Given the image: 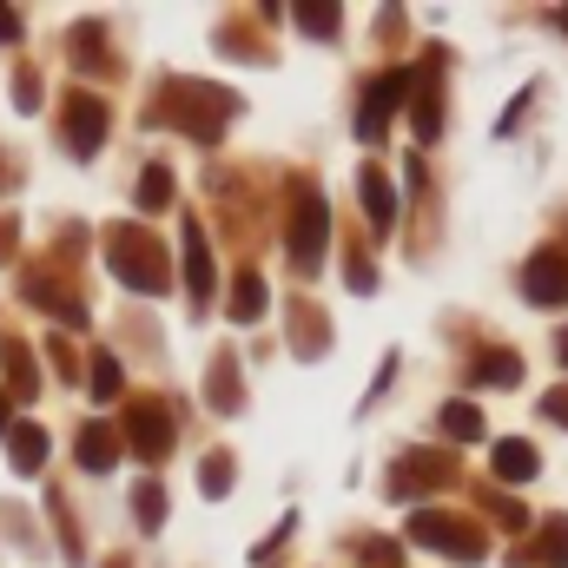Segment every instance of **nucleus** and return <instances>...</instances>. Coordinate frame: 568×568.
<instances>
[{
    "label": "nucleus",
    "mask_w": 568,
    "mask_h": 568,
    "mask_svg": "<svg viewBox=\"0 0 568 568\" xmlns=\"http://www.w3.org/2000/svg\"><path fill=\"white\" fill-rule=\"evenodd\" d=\"M106 258H113V272L133 284V291H165V265H159V245H152L145 232H113Z\"/></svg>",
    "instance_id": "nucleus-1"
},
{
    "label": "nucleus",
    "mask_w": 568,
    "mask_h": 568,
    "mask_svg": "<svg viewBox=\"0 0 568 568\" xmlns=\"http://www.w3.org/2000/svg\"><path fill=\"white\" fill-rule=\"evenodd\" d=\"M100 133H106V106L100 100H67V145L87 159V152H100Z\"/></svg>",
    "instance_id": "nucleus-2"
},
{
    "label": "nucleus",
    "mask_w": 568,
    "mask_h": 568,
    "mask_svg": "<svg viewBox=\"0 0 568 568\" xmlns=\"http://www.w3.org/2000/svg\"><path fill=\"white\" fill-rule=\"evenodd\" d=\"M404 93H410V73H384V80H377V87L364 93V113H357V133H364V140H377V133H384V113H390V106H397Z\"/></svg>",
    "instance_id": "nucleus-3"
},
{
    "label": "nucleus",
    "mask_w": 568,
    "mask_h": 568,
    "mask_svg": "<svg viewBox=\"0 0 568 568\" xmlns=\"http://www.w3.org/2000/svg\"><path fill=\"white\" fill-rule=\"evenodd\" d=\"M523 291L536 297V304H568V258H556V252H542L529 272H523Z\"/></svg>",
    "instance_id": "nucleus-4"
},
{
    "label": "nucleus",
    "mask_w": 568,
    "mask_h": 568,
    "mask_svg": "<svg viewBox=\"0 0 568 568\" xmlns=\"http://www.w3.org/2000/svg\"><path fill=\"white\" fill-rule=\"evenodd\" d=\"M165 443H172L165 410H133V449H140V456H165Z\"/></svg>",
    "instance_id": "nucleus-5"
},
{
    "label": "nucleus",
    "mask_w": 568,
    "mask_h": 568,
    "mask_svg": "<svg viewBox=\"0 0 568 568\" xmlns=\"http://www.w3.org/2000/svg\"><path fill=\"white\" fill-rule=\"evenodd\" d=\"M40 463H47V429L20 424V429H13V469H20V476H33Z\"/></svg>",
    "instance_id": "nucleus-6"
},
{
    "label": "nucleus",
    "mask_w": 568,
    "mask_h": 568,
    "mask_svg": "<svg viewBox=\"0 0 568 568\" xmlns=\"http://www.w3.org/2000/svg\"><path fill=\"white\" fill-rule=\"evenodd\" d=\"M185 272H192V297H205V291H212V252H205L199 225H185Z\"/></svg>",
    "instance_id": "nucleus-7"
},
{
    "label": "nucleus",
    "mask_w": 568,
    "mask_h": 568,
    "mask_svg": "<svg viewBox=\"0 0 568 568\" xmlns=\"http://www.w3.org/2000/svg\"><path fill=\"white\" fill-rule=\"evenodd\" d=\"M324 258V205L311 199L304 205V232H297V265H317Z\"/></svg>",
    "instance_id": "nucleus-8"
},
{
    "label": "nucleus",
    "mask_w": 568,
    "mask_h": 568,
    "mask_svg": "<svg viewBox=\"0 0 568 568\" xmlns=\"http://www.w3.org/2000/svg\"><path fill=\"white\" fill-rule=\"evenodd\" d=\"M113 456H120V443H113V429H80V463L87 469H113Z\"/></svg>",
    "instance_id": "nucleus-9"
},
{
    "label": "nucleus",
    "mask_w": 568,
    "mask_h": 568,
    "mask_svg": "<svg viewBox=\"0 0 568 568\" xmlns=\"http://www.w3.org/2000/svg\"><path fill=\"white\" fill-rule=\"evenodd\" d=\"M417 536H436V549H449V556H476V542H463V529L443 516H417Z\"/></svg>",
    "instance_id": "nucleus-10"
},
{
    "label": "nucleus",
    "mask_w": 568,
    "mask_h": 568,
    "mask_svg": "<svg viewBox=\"0 0 568 568\" xmlns=\"http://www.w3.org/2000/svg\"><path fill=\"white\" fill-rule=\"evenodd\" d=\"M364 205H371V219H377V225H390V219H397V199H390V185H384L377 172H364Z\"/></svg>",
    "instance_id": "nucleus-11"
},
{
    "label": "nucleus",
    "mask_w": 568,
    "mask_h": 568,
    "mask_svg": "<svg viewBox=\"0 0 568 568\" xmlns=\"http://www.w3.org/2000/svg\"><path fill=\"white\" fill-rule=\"evenodd\" d=\"M496 469H503L509 483H516V476H536V449H529V443H503V449H496Z\"/></svg>",
    "instance_id": "nucleus-12"
},
{
    "label": "nucleus",
    "mask_w": 568,
    "mask_h": 568,
    "mask_svg": "<svg viewBox=\"0 0 568 568\" xmlns=\"http://www.w3.org/2000/svg\"><path fill=\"white\" fill-rule=\"evenodd\" d=\"M0 357H7V377H13V390H20V397H33V390H40V384H33V357H27L20 344H7Z\"/></svg>",
    "instance_id": "nucleus-13"
},
{
    "label": "nucleus",
    "mask_w": 568,
    "mask_h": 568,
    "mask_svg": "<svg viewBox=\"0 0 568 568\" xmlns=\"http://www.w3.org/2000/svg\"><path fill=\"white\" fill-rule=\"evenodd\" d=\"M516 377H523V364H516V357H503V351L476 364V384H516Z\"/></svg>",
    "instance_id": "nucleus-14"
},
{
    "label": "nucleus",
    "mask_w": 568,
    "mask_h": 568,
    "mask_svg": "<svg viewBox=\"0 0 568 568\" xmlns=\"http://www.w3.org/2000/svg\"><path fill=\"white\" fill-rule=\"evenodd\" d=\"M258 311H265V284L245 278L239 284V297H232V317H258Z\"/></svg>",
    "instance_id": "nucleus-15"
},
{
    "label": "nucleus",
    "mask_w": 568,
    "mask_h": 568,
    "mask_svg": "<svg viewBox=\"0 0 568 568\" xmlns=\"http://www.w3.org/2000/svg\"><path fill=\"white\" fill-rule=\"evenodd\" d=\"M93 397H120V364L113 357H93Z\"/></svg>",
    "instance_id": "nucleus-16"
},
{
    "label": "nucleus",
    "mask_w": 568,
    "mask_h": 568,
    "mask_svg": "<svg viewBox=\"0 0 568 568\" xmlns=\"http://www.w3.org/2000/svg\"><path fill=\"white\" fill-rule=\"evenodd\" d=\"M443 429H449V436H476V429H483V417H476L469 404H449V410H443Z\"/></svg>",
    "instance_id": "nucleus-17"
},
{
    "label": "nucleus",
    "mask_w": 568,
    "mask_h": 568,
    "mask_svg": "<svg viewBox=\"0 0 568 568\" xmlns=\"http://www.w3.org/2000/svg\"><path fill=\"white\" fill-rule=\"evenodd\" d=\"M165 199H172V185H165V172H152L140 185V205H165Z\"/></svg>",
    "instance_id": "nucleus-18"
},
{
    "label": "nucleus",
    "mask_w": 568,
    "mask_h": 568,
    "mask_svg": "<svg viewBox=\"0 0 568 568\" xmlns=\"http://www.w3.org/2000/svg\"><path fill=\"white\" fill-rule=\"evenodd\" d=\"M304 27H317V33H337V7H304Z\"/></svg>",
    "instance_id": "nucleus-19"
},
{
    "label": "nucleus",
    "mask_w": 568,
    "mask_h": 568,
    "mask_svg": "<svg viewBox=\"0 0 568 568\" xmlns=\"http://www.w3.org/2000/svg\"><path fill=\"white\" fill-rule=\"evenodd\" d=\"M159 516H165V503H159V496L145 489V496H140V523H159Z\"/></svg>",
    "instance_id": "nucleus-20"
},
{
    "label": "nucleus",
    "mask_w": 568,
    "mask_h": 568,
    "mask_svg": "<svg viewBox=\"0 0 568 568\" xmlns=\"http://www.w3.org/2000/svg\"><path fill=\"white\" fill-rule=\"evenodd\" d=\"M13 33H20V13H13V7H0V40H13Z\"/></svg>",
    "instance_id": "nucleus-21"
},
{
    "label": "nucleus",
    "mask_w": 568,
    "mask_h": 568,
    "mask_svg": "<svg viewBox=\"0 0 568 568\" xmlns=\"http://www.w3.org/2000/svg\"><path fill=\"white\" fill-rule=\"evenodd\" d=\"M0 429H7V404H0Z\"/></svg>",
    "instance_id": "nucleus-22"
},
{
    "label": "nucleus",
    "mask_w": 568,
    "mask_h": 568,
    "mask_svg": "<svg viewBox=\"0 0 568 568\" xmlns=\"http://www.w3.org/2000/svg\"><path fill=\"white\" fill-rule=\"evenodd\" d=\"M562 364H568V337H562Z\"/></svg>",
    "instance_id": "nucleus-23"
},
{
    "label": "nucleus",
    "mask_w": 568,
    "mask_h": 568,
    "mask_svg": "<svg viewBox=\"0 0 568 568\" xmlns=\"http://www.w3.org/2000/svg\"><path fill=\"white\" fill-rule=\"evenodd\" d=\"M113 568H120V562H113Z\"/></svg>",
    "instance_id": "nucleus-24"
}]
</instances>
